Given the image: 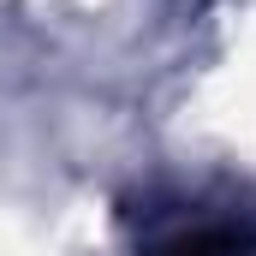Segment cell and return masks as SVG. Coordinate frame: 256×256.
Segmentation results:
<instances>
[{
	"mask_svg": "<svg viewBox=\"0 0 256 256\" xmlns=\"http://www.w3.org/2000/svg\"><path fill=\"white\" fill-rule=\"evenodd\" d=\"M131 220H143L137 256H256V208L191 214L185 202H149Z\"/></svg>",
	"mask_w": 256,
	"mask_h": 256,
	"instance_id": "1",
	"label": "cell"
}]
</instances>
